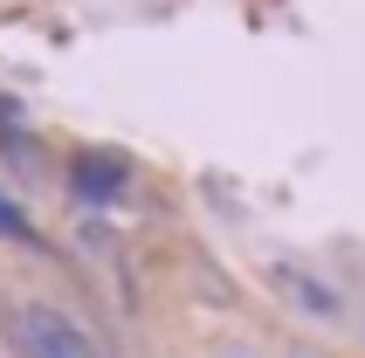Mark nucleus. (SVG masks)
<instances>
[{
	"label": "nucleus",
	"mask_w": 365,
	"mask_h": 358,
	"mask_svg": "<svg viewBox=\"0 0 365 358\" xmlns=\"http://www.w3.org/2000/svg\"><path fill=\"white\" fill-rule=\"evenodd\" d=\"M124 186H131V165H124V159H110V152H83V159H76V200L110 207Z\"/></svg>",
	"instance_id": "nucleus-2"
},
{
	"label": "nucleus",
	"mask_w": 365,
	"mask_h": 358,
	"mask_svg": "<svg viewBox=\"0 0 365 358\" xmlns=\"http://www.w3.org/2000/svg\"><path fill=\"white\" fill-rule=\"evenodd\" d=\"M14 338H21V358H97L83 324H69L56 303H28L14 317Z\"/></svg>",
	"instance_id": "nucleus-1"
},
{
	"label": "nucleus",
	"mask_w": 365,
	"mask_h": 358,
	"mask_svg": "<svg viewBox=\"0 0 365 358\" xmlns=\"http://www.w3.org/2000/svg\"><path fill=\"white\" fill-rule=\"evenodd\" d=\"M269 276H276V290H283L297 310H310V317H338V290H331L324 276H310V269H297V262H276Z\"/></svg>",
	"instance_id": "nucleus-3"
},
{
	"label": "nucleus",
	"mask_w": 365,
	"mask_h": 358,
	"mask_svg": "<svg viewBox=\"0 0 365 358\" xmlns=\"http://www.w3.org/2000/svg\"><path fill=\"white\" fill-rule=\"evenodd\" d=\"M0 235H7V241H35V227H28V214H21V207H14L7 193H0Z\"/></svg>",
	"instance_id": "nucleus-4"
},
{
	"label": "nucleus",
	"mask_w": 365,
	"mask_h": 358,
	"mask_svg": "<svg viewBox=\"0 0 365 358\" xmlns=\"http://www.w3.org/2000/svg\"><path fill=\"white\" fill-rule=\"evenodd\" d=\"M221 358H255V352H248V344H227V352Z\"/></svg>",
	"instance_id": "nucleus-5"
}]
</instances>
